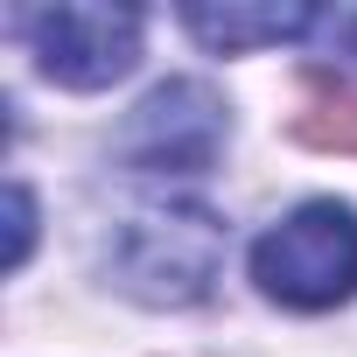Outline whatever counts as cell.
Here are the masks:
<instances>
[{"label": "cell", "mask_w": 357, "mask_h": 357, "mask_svg": "<svg viewBox=\"0 0 357 357\" xmlns=\"http://www.w3.org/2000/svg\"><path fill=\"white\" fill-rule=\"evenodd\" d=\"M225 266V225L218 211L190 197H147L105 231V273L119 294L147 308H190L211 294Z\"/></svg>", "instance_id": "obj_1"}, {"label": "cell", "mask_w": 357, "mask_h": 357, "mask_svg": "<svg viewBox=\"0 0 357 357\" xmlns=\"http://www.w3.org/2000/svg\"><path fill=\"white\" fill-rule=\"evenodd\" d=\"M252 280L280 308H336L357 294V211L350 204H301L252 245Z\"/></svg>", "instance_id": "obj_2"}, {"label": "cell", "mask_w": 357, "mask_h": 357, "mask_svg": "<svg viewBox=\"0 0 357 357\" xmlns=\"http://www.w3.org/2000/svg\"><path fill=\"white\" fill-rule=\"evenodd\" d=\"M15 36L29 43L36 70L70 91H98L140 63V15L133 8H91V0L29 8V15H15Z\"/></svg>", "instance_id": "obj_3"}, {"label": "cell", "mask_w": 357, "mask_h": 357, "mask_svg": "<svg viewBox=\"0 0 357 357\" xmlns=\"http://www.w3.org/2000/svg\"><path fill=\"white\" fill-rule=\"evenodd\" d=\"M231 119H225V98L197 77H175L161 91H147L126 126H119V161L147 168V175H197L218 161Z\"/></svg>", "instance_id": "obj_4"}, {"label": "cell", "mask_w": 357, "mask_h": 357, "mask_svg": "<svg viewBox=\"0 0 357 357\" xmlns=\"http://www.w3.org/2000/svg\"><path fill=\"white\" fill-rule=\"evenodd\" d=\"M322 15L315 8H245V0H225V8H183V29L225 56L238 50H273V43H294L308 36Z\"/></svg>", "instance_id": "obj_5"}, {"label": "cell", "mask_w": 357, "mask_h": 357, "mask_svg": "<svg viewBox=\"0 0 357 357\" xmlns=\"http://www.w3.org/2000/svg\"><path fill=\"white\" fill-rule=\"evenodd\" d=\"M29 238H36V204L22 183H8V266L29 259Z\"/></svg>", "instance_id": "obj_6"}, {"label": "cell", "mask_w": 357, "mask_h": 357, "mask_svg": "<svg viewBox=\"0 0 357 357\" xmlns=\"http://www.w3.org/2000/svg\"><path fill=\"white\" fill-rule=\"evenodd\" d=\"M336 43L350 50V63H357V15H336Z\"/></svg>", "instance_id": "obj_7"}]
</instances>
